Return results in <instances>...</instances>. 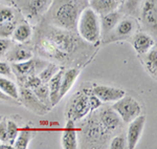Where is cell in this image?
Returning a JSON list of instances; mask_svg holds the SVG:
<instances>
[{
  "mask_svg": "<svg viewBox=\"0 0 157 149\" xmlns=\"http://www.w3.org/2000/svg\"><path fill=\"white\" fill-rule=\"evenodd\" d=\"M143 3V0H125L121 6V12L124 14L130 15L132 17H135L138 15L140 11V6Z\"/></svg>",
  "mask_w": 157,
  "mask_h": 149,
  "instance_id": "d4e9b609",
  "label": "cell"
},
{
  "mask_svg": "<svg viewBox=\"0 0 157 149\" xmlns=\"http://www.w3.org/2000/svg\"><path fill=\"white\" fill-rule=\"evenodd\" d=\"M7 126V144L14 145V142L16 140L17 135L19 133V127L14 121H6Z\"/></svg>",
  "mask_w": 157,
  "mask_h": 149,
  "instance_id": "f546056e",
  "label": "cell"
},
{
  "mask_svg": "<svg viewBox=\"0 0 157 149\" xmlns=\"http://www.w3.org/2000/svg\"><path fill=\"white\" fill-rule=\"evenodd\" d=\"M88 1H90V0H88Z\"/></svg>",
  "mask_w": 157,
  "mask_h": 149,
  "instance_id": "f35d334b",
  "label": "cell"
},
{
  "mask_svg": "<svg viewBox=\"0 0 157 149\" xmlns=\"http://www.w3.org/2000/svg\"><path fill=\"white\" fill-rule=\"evenodd\" d=\"M88 100H89V106H90V110H97L98 108H100L102 106L103 103L101 102L100 99L94 96L92 92H90V95H88Z\"/></svg>",
  "mask_w": 157,
  "mask_h": 149,
  "instance_id": "836d02e7",
  "label": "cell"
},
{
  "mask_svg": "<svg viewBox=\"0 0 157 149\" xmlns=\"http://www.w3.org/2000/svg\"><path fill=\"white\" fill-rule=\"evenodd\" d=\"M70 32L71 31L60 29L55 25L48 26L45 29L44 37H46L52 42L62 59L68 56L70 53H72L77 46V38Z\"/></svg>",
  "mask_w": 157,
  "mask_h": 149,
  "instance_id": "3957f363",
  "label": "cell"
},
{
  "mask_svg": "<svg viewBox=\"0 0 157 149\" xmlns=\"http://www.w3.org/2000/svg\"><path fill=\"white\" fill-rule=\"evenodd\" d=\"M75 29L78 36L88 43H97L101 37V22L100 15L93 11L89 6H86L78 18Z\"/></svg>",
  "mask_w": 157,
  "mask_h": 149,
  "instance_id": "7a4b0ae2",
  "label": "cell"
},
{
  "mask_svg": "<svg viewBox=\"0 0 157 149\" xmlns=\"http://www.w3.org/2000/svg\"><path fill=\"white\" fill-rule=\"evenodd\" d=\"M80 75L78 69H70L68 70H64V74L62 76L61 80V87L59 92V101L67 95V92L72 88L75 82L77 81Z\"/></svg>",
  "mask_w": 157,
  "mask_h": 149,
  "instance_id": "ac0fdd59",
  "label": "cell"
},
{
  "mask_svg": "<svg viewBox=\"0 0 157 149\" xmlns=\"http://www.w3.org/2000/svg\"><path fill=\"white\" fill-rule=\"evenodd\" d=\"M34 93L37 96V98L41 101L42 103H44L46 106H48L50 108L52 107V103H50V97H49V89H48V85L42 83L41 85H39L38 87L35 88Z\"/></svg>",
  "mask_w": 157,
  "mask_h": 149,
  "instance_id": "83f0119b",
  "label": "cell"
},
{
  "mask_svg": "<svg viewBox=\"0 0 157 149\" xmlns=\"http://www.w3.org/2000/svg\"><path fill=\"white\" fill-rule=\"evenodd\" d=\"M64 74V69L61 67L56 74L52 76V78L48 81L47 85H48L49 89V97H50V103L52 106L57 105L59 101V92L61 87V80H62V76Z\"/></svg>",
  "mask_w": 157,
  "mask_h": 149,
  "instance_id": "ffe728a7",
  "label": "cell"
},
{
  "mask_svg": "<svg viewBox=\"0 0 157 149\" xmlns=\"http://www.w3.org/2000/svg\"><path fill=\"white\" fill-rule=\"evenodd\" d=\"M139 29V24L135 17L127 16L121 17V19L117 22L115 27L109 34L104 38L105 42H113L118 40L127 39L129 37H132L136 32Z\"/></svg>",
  "mask_w": 157,
  "mask_h": 149,
  "instance_id": "5b68a950",
  "label": "cell"
},
{
  "mask_svg": "<svg viewBox=\"0 0 157 149\" xmlns=\"http://www.w3.org/2000/svg\"><path fill=\"white\" fill-rule=\"evenodd\" d=\"M86 6L85 0H52L49 7V19L55 26L67 31H73L75 29L81 12Z\"/></svg>",
  "mask_w": 157,
  "mask_h": 149,
  "instance_id": "6da1fadb",
  "label": "cell"
},
{
  "mask_svg": "<svg viewBox=\"0 0 157 149\" xmlns=\"http://www.w3.org/2000/svg\"><path fill=\"white\" fill-rule=\"evenodd\" d=\"M89 6L100 16L115 11L120 7L116 0H90Z\"/></svg>",
  "mask_w": 157,
  "mask_h": 149,
  "instance_id": "44dd1931",
  "label": "cell"
},
{
  "mask_svg": "<svg viewBox=\"0 0 157 149\" xmlns=\"http://www.w3.org/2000/svg\"><path fill=\"white\" fill-rule=\"evenodd\" d=\"M157 50H156V45L149 50L148 53H146L144 56V65H145L146 69L148 70V73L152 77L156 78L157 75Z\"/></svg>",
  "mask_w": 157,
  "mask_h": 149,
  "instance_id": "cb8c5ba5",
  "label": "cell"
},
{
  "mask_svg": "<svg viewBox=\"0 0 157 149\" xmlns=\"http://www.w3.org/2000/svg\"><path fill=\"white\" fill-rule=\"evenodd\" d=\"M32 140V132L27 129L19 130L16 140L14 142V148L16 149H26L29 147V144Z\"/></svg>",
  "mask_w": 157,
  "mask_h": 149,
  "instance_id": "484cf974",
  "label": "cell"
},
{
  "mask_svg": "<svg viewBox=\"0 0 157 149\" xmlns=\"http://www.w3.org/2000/svg\"><path fill=\"white\" fill-rule=\"evenodd\" d=\"M91 112L89 106V100L88 95L83 92H78L70 99L67 105L66 109V118L67 120H71L73 122H77Z\"/></svg>",
  "mask_w": 157,
  "mask_h": 149,
  "instance_id": "8992f818",
  "label": "cell"
},
{
  "mask_svg": "<svg viewBox=\"0 0 157 149\" xmlns=\"http://www.w3.org/2000/svg\"><path fill=\"white\" fill-rule=\"evenodd\" d=\"M62 148L63 149H77L78 147V133L75 128V122L67 120L66 128L62 135Z\"/></svg>",
  "mask_w": 157,
  "mask_h": 149,
  "instance_id": "e0dca14e",
  "label": "cell"
},
{
  "mask_svg": "<svg viewBox=\"0 0 157 149\" xmlns=\"http://www.w3.org/2000/svg\"><path fill=\"white\" fill-rule=\"evenodd\" d=\"M91 92L100 99L102 103H114L126 95L121 88L107 86V85H95Z\"/></svg>",
  "mask_w": 157,
  "mask_h": 149,
  "instance_id": "7c38bea8",
  "label": "cell"
},
{
  "mask_svg": "<svg viewBox=\"0 0 157 149\" xmlns=\"http://www.w3.org/2000/svg\"><path fill=\"white\" fill-rule=\"evenodd\" d=\"M13 40L19 44L26 43L33 36V29L27 22H21L15 26L14 31L12 33Z\"/></svg>",
  "mask_w": 157,
  "mask_h": 149,
  "instance_id": "7402d4cb",
  "label": "cell"
},
{
  "mask_svg": "<svg viewBox=\"0 0 157 149\" xmlns=\"http://www.w3.org/2000/svg\"><path fill=\"white\" fill-rule=\"evenodd\" d=\"M3 1H6V2H11V1H13V0H3Z\"/></svg>",
  "mask_w": 157,
  "mask_h": 149,
  "instance_id": "74e56055",
  "label": "cell"
},
{
  "mask_svg": "<svg viewBox=\"0 0 157 149\" xmlns=\"http://www.w3.org/2000/svg\"><path fill=\"white\" fill-rule=\"evenodd\" d=\"M0 76H4L7 78H11L13 76L11 65L6 61H1V60H0Z\"/></svg>",
  "mask_w": 157,
  "mask_h": 149,
  "instance_id": "d6a6232c",
  "label": "cell"
},
{
  "mask_svg": "<svg viewBox=\"0 0 157 149\" xmlns=\"http://www.w3.org/2000/svg\"><path fill=\"white\" fill-rule=\"evenodd\" d=\"M48 64L46 61L41 59H35L34 57L23 62L12 63L11 67L15 75L18 77V79H21L23 77H27L30 75L39 74L41 70Z\"/></svg>",
  "mask_w": 157,
  "mask_h": 149,
  "instance_id": "52a82bcc",
  "label": "cell"
},
{
  "mask_svg": "<svg viewBox=\"0 0 157 149\" xmlns=\"http://www.w3.org/2000/svg\"><path fill=\"white\" fill-rule=\"evenodd\" d=\"M0 143H7V126L6 121H0Z\"/></svg>",
  "mask_w": 157,
  "mask_h": 149,
  "instance_id": "e575fe53",
  "label": "cell"
},
{
  "mask_svg": "<svg viewBox=\"0 0 157 149\" xmlns=\"http://www.w3.org/2000/svg\"><path fill=\"white\" fill-rule=\"evenodd\" d=\"M131 43L134 50L138 55H145L151 49L155 46V40L153 37L148 33L144 32H136L132 36Z\"/></svg>",
  "mask_w": 157,
  "mask_h": 149,
  "instance_id": "5bb4252c",
  "label": "cell"
},
{
  "mask_svg": "<svg viewBox=\"0 0 157 149\" xmlns=\"http://www.w3.org/2000/svg\"><path fill=\"white\" fill-rule=\"evenodd\" d=\"M52 0H22V12L29 19H37L49 10Z\"/></svg>",
  "mask_w": 157,
  "mask_h": 149,
  "instance_id": "30bf717a",
  "label": "cell"
},
{
  "mask_svg": "<svg viewBox=\"0 0 157 149\" xmlns=\"http://www.w3.org/2000/svg\"><path fill=\"white\" fill-rule=\"evenodd\" d=\"M0 90L6 95L7 97L12 98L13 100H19V89L14 82L4 76H0Z\"/></svg>",
  "mask_w": 157,
  "mask_h": 149,
  "instance_id": "603a6c76",
  "label": "cell"
},
{
  "mask_svg": "<svg viewBox=\"0 0 157 149\" xmlns=\"http://www.w3.org/2000/svg\"><path fill=\"white\" fill-rule=\"evenodd\" d=\"M157 6L156 0H143L140 6V19L143 25L147 31L151 34H156V24H157Z\"/></svg>",
  "mask_w": 157,
  "mask_h": 149,
  "instance_id": "ba28073f",
  "label": "cell"
},
{
  "mask_svg": "<svg viewBox=\"0 0 157 149\" xmlns=\"http://www.w3.org/2000/svg\"><path fill=\"white\" fill-rule=\"evenodd\" d=\"M109 148L111 149H125L128 148L127 146V139L123 135H116L111 140Z\"/></svg>",
  "mask_w": 157,
  "mask_h": 149,
  "instance_id": "4dcf8cb0",
  "label": "cell"
},
{
  "mask_svg": "<svg viewBox=\"0 0 157 149\" xmlns=\"http://www.w3.org/2000/svg\"><path fill=\"white\" fill-rule=\"evenodd\" d=\"M12 45V40L7 39L6 37H0V58L6 56Z\"/></svg>",
  "mask_w": 157,
  "mask_h": 149,
  "instance_id": "1f68e13d",
  "label": "cell"
},
{
  "mask_svg": "<svg viewBox=\"0 0 157 149\" xmlns=\"http://www.w3.org/2000/svg\"><path fill=\"white\" fill-rule=\"evenodd\" d=\"M100 122L107 131H114L121 126V120L115 110L112 108H107L101 112Z\"/></svg>",
  "mask_w": 157,
  "mask_h": 149,
  "instance_id": "2e32d148",
  "label": "cell"
},
{
  "mask_svg": "<svg viewBox=\"0 0 157 149\" xmlns=\"http://www.w3.org/2000/svg\"><path fill=\"white\" fill-rule=\"evenodd\" d=\"M0 100L7 101V102H9V101H12L13 99H12V98H10V97H7L6 95H4V93L2 92L1 90H0Z\"/></svg>",
  "mask_w": 157,
  "mask_h": 149,
  "instance_id": "d590c367",
  "label": "cell"
},
{
  "mask_svg": "<svg viewBox=\"0 0 157 149\" xmlns=\"http://www.w3.org/2000/svg\"><path fill=\"white\" fill-rule=\"evenodd\" d=\"M128 130H127V146L129 149H134L138 144L139 139L141 138L144 128L146 125V117L139 115L134 120L128 123Z\"/></svg>",
  "mask_w": 157,
  "mask_h": 149,
  "instance_id": "8fae6325",
  "label": "cell"
},
{
  "mask_svg": "<svg viewBox=\"0 0 157 149\" xmlns=\"http://www.w3.org/2000/svg\"><path fill=\"white\" fill-rule=\"evenodd\" d=\"M111 108L115 110L121 120L127 124L141 113V106L138 101L133 97L126 95L116 102L112 103Z\"/></svg>",
  "mask_w": 157,
  "mask_h": 149,
  "instance_id": "277c9868",
  "label": "cell"
},
{
  "mask_svg": "<svg viewBox=\"0 0 157 149\" xmlns=\"http://www.w3.org/2000/svg\"><path fill=\"white\" fill-rule=\"evenodd\" d=\"M18 80L21 82L22 86L25 88H29V89H32V90H34L36 87L42 84V81L40 80V78L38 77L37 75H30V76L23 77Z\"/></svg>",
  "mask_w": 157,
  "mask_h": 149,
  "instance_id": "f1b7e54d",
  "label": "cell"
},
{
  "mask_svg": "<svg viewBox=\"0 0 157 149\" xmlns=\"http://www.w3.org/2000/svg\"><path fill=\"white\" fill-rule=\"evenodd\" d=\"M60 69H61V67L58 66L57 64H54V63H48V64H47L46 66H45L44 69H43L41 72L38 74V77L40 78V80L42 81V83L47 84V83H48V81L52 78V76H54Z\"/></svg>",
  "mask_w": 157,
  "mask_h": 149,
  "instance_id": "4316f807",
  "label": "cell"
},
{
  "mask_svg": "<svg viewBox=\"0 0 157 149\" xmlns=\"http://www.w3.org/2000/svg\"><path fill=\"white\" fill-rule=\"evenodd\" d=\"M116 1H117V2H118V4H120V6H121V4L123 3L124 1H125V0H116Z\"/></svg>",
  "mask_w": 157,
  "mask_h": 149,
  "instance_id": "8d00e7d4",
  "label": "cell"
},
{
  "mask_svg": "<svg viewBox=\"0 0 157 149\" xmlns=\"http://www.w3.org/2000/svg\"><path fill=\"white\" fill-rule=\"evenodd\" d=\"M16 13L10 6L0 7V37H7L16 26Z\"/></svg>",
  "mask_w": 157,
  "mask_h": 149,
  "instance_id": "4fadbf2b",
  "label": "cell"
},
{
  "mask_svg": "<svg viewBox=\"0 0 157 149\" xmlns=\"http://www.w3.org/2000/svg\"><path fill=\"white\" fill-rule=\"evenodd\" d=\"M6 59L7 61L12 63H18V62H23L26 60L30 59L34 57V54L29 49H26L23 45L18 43V45H14L9 49V52L6 53Z\"/></svg>",
  "mask_w": 157,
  "mask_h": 149,
  "instance_id": "d6986e66",
  "label": "cell"
},
{
  "mask_svg": "<svg viewBox=\"0 0 157 149\" xmlns=\"http://www.w3.org/2000/svg\"><path fill=\"white\" fill-rule=\"evenodd\" d=\"M19 100H21L25 107H27L37 115H45L50 109L48 106H46L38 99L32 89L25 88L23 86H21L19 89Z\"/></svg>",
  "mask_w": 157,
  "mask_h": 149,
  "instance_id": "9c48e42d",
  "label": "cell"
},
{
  "mask_svg": "<svg viewBox=\"0 0 157 149\" xmlns=\"http://www.w3.org/2000/svg\"><path fill=\"white\" fill-rule=\"evenodd\" d=\"M123 16H124L123 12L118 11V10H115V11L110 12L105 15H102V16L100 17L101 37H103V39L114 29L115 25L117 24V22L121 19Z\"/></svg>",
  "mask_w": 157,
  "mask_h": 149,
  "instance_id": "9a60e30c",
  "label": "cell"
}]
</instances>
